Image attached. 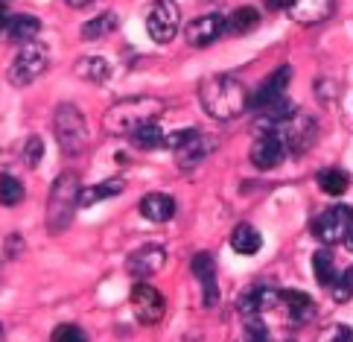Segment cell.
Wrapping results in <instances>:
<instances>
[{
    "instance_id": "cell-1",
    "label": "cell",
    "mask_w": 353,
    "mask_h": 342,
    "mask_svg": "<svg viewBox=\"0 0 353 342\" xmlns=\"http://www.w3.org/2000/svg\"><path fill=\"white\" fill-rule=\"evenodd\" d=\"M199 99L213 120H234L251 103L245 85L239 79H234V76H225V73L205 76L199 85Z\"/></svg>"
},
{
    "instance_id": "cell-2",
    "label": "cell",
    "mask_w": 353,
    "mask_h": 342,
    "mask_svg": "<svg viewBox=\"0 0 353 342\" xmlns=\"http://www.w3.org/2000/svg\"><path fill=\"white\" fill-rule=\"evenodd\" d=\"M163 111V103L155 97H125L114 103L105 114V132L108 135H132L146 123H155Z\"/></svg>"
},
{
    "instance_id": "cell-3",
    "label": "cell",
    "mask_w": 353,
    "mask_h": 342,
    "mask_svg": "<svg viewBox=\"0 0 353 342\" xmlns=\"http://www.w3.org/2000/svg\"><path fill=\"white\" fill-rule=\"evenodd\" d=\"M79 205V179L73 173H61L47 199V225L50 231H65L73 220V208Z\"/></svg>"
},
{
    "instance_id": "cell-4",
    "label": "cell",
    "mask_w": 353,
    "mask_h": 342,
    "mask_svg": "<svg viewBox=\"0 0 353 342\" xmlns=\"http://www.w3.org/2000/svg\"><path fill=\"white\" fill-rule=\"evenodd\" d=\"M53 129H56V141L61 146L65 155H79L88 144V126L82 111L73 106V103H61L56 108V117H53Z\"/></svg>"
},
{
    "instance_id": "cell-5",
    "label": "cell",
    "mask_w": 353,
    "mask_h": 342,
    "mask_svg": "<svg viewBox=\"0 0 353 342\" xmlns=\"http://www.w3.org/2000/svg\"><path fill=\"white\" fill-rule=\"evenodd\" d=\"M50 68V50L47 44L41 41H30V44H23L15 59H12V65H9V85H15V88H27L30 82H35L39 76Z\"/></svg>"
},
{
    "instance_id": "cell-6",
    "label": "cell",
    "mask_w": 353,
    "mask_h": 342,
    "mask_svg": "<svg viewBox=\"0 0 353 342\" xmlns=\"http://www.w3.org/2000/svg\"><path fill=\"white\" fill-rule=\"evenodd\" d=\"M312 231L321 243H347V237L353 234V208L350 205H333L327 208L319 220L312 222Z\"/></svg>"
},
{
    "instance_id": "cell-7",
    "label": "cell",
    "mask_w": 353,
    "mask_h": 342,
    "mask_svg": "<svg viewBox=\"0 0 353 342\" xmlns=\"http://www.w3.org/2000/svg\"><path fill=\"white\" fill-rule=\"evenodd\" d=\"M181 27V12L175 0H155L152 9H149V18H146V30L152 35V41L158 44H170L175 32Z\"/></svg>"
},
{
    "instance_id": "cell-8",
    "label": "cell",
    "mask_w": 353,
    "mask_h": 342,
    "mask_svg": "<svg viewBox=\"0 0 353 342\" xmlns=\"http://www.w3.org/2000/svg\"><path fill=\"white\" fill-rule=\"evenodd\" d=\"M167 146L175 152V161H179L181 170H190L196 164H201V158L208 155V144L205 135L199 129H179L167 137Z\"/></svg>"
},
{
    "instance_id": "cell-9",
    "label": "cell",
    "mask_w": 353,
    "mask_h": 342,
    "mask_svg": "<svg viewBox=\"0 0 353 342\" xmlns=\"http://www.w3.org/2000/svg\"><path fill=\"white\" fill-rule=\"evenodd\" d=\"M277 135L283 137L286 152H292V155H304V152L315 144L319 126H315V120H312V117H307V114L295 111L292 117H289V120L281 126V132H277Z\"/></svg>"
},
{
    "instance_id": "cell-10",
    "label": "cell",
    "mask_w": 353,
    "mask_h": 342,
    "mask_svg": "<svg viewBox=\"0 0 353 342\" xmlns=\"http://www.w3.org/2000/svg\"><path fill=\"white\" fill-rule=\"evenodd\" d=\"M132 307H134V316L137 322L143 325H155L163 319V310H167V301H163V296L158 293V289L152 284L146 281H137L134 289H132Z\"/></svg>"
},
{
    "instance_id": "cell-11",
    "label": "cell",
    "mask_w": 353,
    "mask_h": 342,
    "mask_svg": "<svg viewBox=\"0 0 353 342\" xmlns=\"http://www.w3.org/2000/svg\"><path fill=\"white\" fill-rule=\"evenodd\" d=\"M289 79H292V68H289V65H283V68H277L274 73H269L266 79H263V85L254 91V97H251V108L260 114V111H266V108H272L277 103H283V99H286L283 91H286Z\"/></svg>"
},
{
    "instance_id": "cell-12",
    "label": "cell",
    "mask_w": 353,
    "mask_h": 342,
    "mask_svg": "<svg viewBox=\"0 0 353 342\" xmlns=\"http://www.w3.org/2000/svg\"><path fill=\"white\" fill-rule=\"evenodd\" d=\"M251 164L257 170H274L277 164L286 158V146H283V137L277 132H263L260 137H254L251 144Z\"/></svg>"
},
{
    "instance_id": "cell-13",
    "label": "cell",
    "mask_w": 353,
    "mask_h": 342,
    "mask_svg": "<svg viewBox=\"0 0 353 342\" xmlns=\"http://www.w3.org/2000/svg\"><path fill=\"white\" fill-rule=\"evenodd\" d=\"M190 269H193V275L199 278V284H201L205 307H216L219 287H216V263H213V255H208V251H199V255L190 260Z\"/></svg>"
},
{
    "instance_id": "cell-14",
    "label": "cell",
    "mask_w": 353,
    "mask_h": 342,
    "mask_svg": "<svg viewBox=\"0 0 353 342\" xmlns=\"http://www.w3.org/2000/svg\"><path fill=\"white\" fill-rule=\"evenodd\" d=\"M281 301V293H277L274 287H269V284H254V287H248L243 296H239V301H236V307H239V313L245 316H260L263 310H272L274 304Z\"/></svg>"
},
{
    "instance_id": "cell-15",
    "label": "cell",
    "mask_w": 353,
    "mask_h": 342,
    "mask_svg": "<svg viewBox=\"0 0 353 342\" xmlns=\"http://www.w3.org/2000/svg\"><path fill=\"white\" fill-rule=\"evenodd\" d=\"M225 32V18L222 15H199V18H193L190 23H187V44H193V47H208V44H213L216 38Z\"/></svg>"
},
{
    "instance_id": "cell-16",
    "label": "cell",
    "mask_w": 353,
    "mask_h": 342,
    "mask_svg": "<svg viewBox=\"0 0 353 342\" xmlns=\"http://www.w3.org/2000/svg\"><path fill=\"white\" fill-rule=\"evenodd\" d=\"M167 263V251H163V246H143V249H137L129 255V263H125V269H129V275L134 278H149V275H155L161 266Z\"/></svg>"
},
{
    "instance_id": "cell-17",
    "label": "cell",
    "mask_w": 353,
    "mask_h": 342,
    "mask_svg": "<svg viewBox=\"0 0 353 342\" xmlns=\"http://www.w3.org/2000/svg\"><path fill=\"white\" fill-rule=\"evenodd\" d=\"M289 12H292V18L298 23L315 27V23H321L333 15V0H292Z\"/></svg>"
},
{
    "instance_id": "cell-18",
    "label": "cell",
    "mask_w": 353,
    "mask_h": 342,
    "mask_svg": "<svg viewBox=\"0 0 353 342\" xmlns=\"http://www.w3.org/2000/svg\"><path fill=\"white\" fill-rule=\"evenodd\" d=\"M281 301H283V307L289 313V319H292L295 325H307L315 316V301L307 293H301V289H283Z\"/></svg>"
},
{
    "instance_id": "cell-19",
    "label": "cell",
    "mask_w": 353,
    "mask_h": 342,
    "mask_svg": "<svg viewBox=\"0 0 353 342\" xmlns=\"http://www.w3.org/2000/svg\"><path fill=\"white\" fill-rule=\"evenodd\" d=\"M137 208H141V217H146L149 222H167L175 217V199L167 193H146Z\"/></svg>"
},
{
    "instance_id": "cell-20",
    "label": "cell",
    "mask_w": 353,
    "mask_h": 342,
    "mask_svg": "<svg viewBox=\"0 0 353 342\" xmlns=\"http://www.w3.org/2000/svg\"><path fill=\"white\" fill-rule=\"evenodd\" d=\"M39 30H41V21L35 18V15H15V18H9L6 21V27H3V32H6V38L12 44H30V41H35V35H39Z\"/></svg>"
},
{
    "instance_id": "cell-21",
    "label": "cell",
    "mask_w": 353,
    "mask_h": 342,
    "mask_svg": "<svg viewBox=\"0 0 353 342\" xmlns=\"http://www.w3.org/2000/svg\"><path fill=\"white\" fill-rule=\"evenodd\" d=\"M260 246H263V237H260V231L254 225L243 222L231 231V249L236 251V255H257Z\"/></svg>"
},
{
    "instance_id": "cell-22",
    "label": "cell",
    "mask_w": 353,
    "mask_h": 342,
    "mask_svg": "<svg viewBox=\"0 0 353 342\" xmlns=\"http://www.w3.org/2000/svg\"><path fill=\"white\" fill-rule=\"evenodd\" d=\"M260 27V12L254 6H239L231 12V18H225V32L231 35H245Z\"/></svg>"
},
{
    "instance_id": "cell-23",
    "label": "cell",
    "mask_w": 353,
    "mask_h": 342,
    "mask_svg": "<svg viewBox=\"0 0 353 342\" xmlns=\"http://www.w3.org/2000/svg\"><path fill=\"white\" fill-rule=\"evenodd\" d=\"M123 187H125L123 179H108L103 184L85 187V190H79V208H88V205H94V202H103V199L117 196V193H123Z\"/></svg>"
},
{
    "instance_id": "cell-24",
    "label": "cell",
    "mask_w": 353,
    "mask_h": 342,
    "mask_svg": "<svg viewBox=\"0 0 353 342\" xmlns=\"http://www.w3.org/2000/svg\"><path fill=\"white\" fill-rule=\"evenodd\" d=\"M73 70H77L79 79H88V82H105V79H108V73H111V65H108L103 56H82Z\"/></svg>"
},
{
    "instance_id": "cell-25",
    "label": "cell",
    "mask_w": 353,
    "mask_h": 342,
    "mask_svg": "<svg viewBox=\"0 0 353 342\" xmlns=\"http://www.w3.org/2000/svg\"><path fill=\"white\" fill-rule=\"evenodd\" d=\"M132 144L137 146V149H161V146H167V135L161 132V126L158 123H146V126H141V129H134L132 135Z\"/></svg>"
},
{
    "instance_id": "cell-26",
    "label": "cell",
    "mask_w": 353,
    "mask_h": 342,
    "mask_svg": "<svg viewBox=\"0 0 353 342\" xmlns=\"http://www.w3.org/2000/svg\"><path fill=\"white\" fill-rule=\"evenodd\" d=\"M312 269H315V281H319L321 287H327V289H333V284H336V263H333V255L327 249H321V251H315L312 255Z\"/></svg>"
},
{
    "instance_id": "cell-27",
    "label": "cell",
    "mask_w": 353,
    "mask_h": 342,
    "mask_svg": "<svg viewBox=\"0 0 353 342\" xmlns=\"http://www.w3.org/2000/svg\"><path fill=\"white\" fill-rule=\"evenodd\" d=\"M319 187L324 190V193H330V196H342L345 190L350 187V175L345 170H336V167L321 170L319 173Z\"/></svg>"
},
{
    "instance_id": "cell-28",
    "label": "cell",
    "mask_w": 353,
    "mask_h": 342,
    "mask_svg": "<svg viewBox=\"0 0 353 342\" xmlns=\"http://www.w3.org/2000/svg\"><path fill=\"white\" fill-rule=\"evenodd\" d=\"M114 30H117V15H114V12H103L99 18H94V21L85 23L82 35H85V38H103V35L114 32Z\"/></svg>"
},
{
    "instance_id": "cell-29",
    "label": "cell",
    "mask_w": 353,
    "mask_h": 342,
    "mask_svg": "<svg viewBox=\"0 0 353 342\" xmlns=\"http://www.w3.org/2000/svg\"><path fill=\"white\" fill-rule=\"evenodd\" d=\"M23 199V184L15 179V175H0V205H18Z\"/></svg>"
},
{
    "instance_id": "cell-30",
    "label": "cell",
    "mask_w": 353,
    "mask_h": 342,
    "mask_svg": "<svg viewBox=\"0 0 353 342\" xmlns=\"http://www.w3.org/2000/svg\"><path fill=\"white\" fill-rule=\"evenodd\" d=\"M239 342H272L269 336V327L263 325L260 316H248L245 325H243V339Z\"/></svg>"
},
{
    "instance_id": "cell-31",
    "label": "cell",
    "mask_w": 353,
    "mask_h": 342,
    "mask_svg": "<svg viewBox=\"0 0 353 342\" xmlns=\"http://www.w3.org/2000/svg\"><path fill=\"white\" fill-rule=\"evenodd\" d=\"M333 298H336V301L353 298V266H347V269L336 278V284H333Z\"/></svg>"
},
{
    "instance_id": "cell-32",
    "label": "cell",
    "mask_w": 353,
    "mask_h": 342,
    "mask_svg": "<svg viewBox=\"0 0 353 342\" xmlns=\"http://www.w3.org/2000/svg\"><path fill=\"white\" fill-rule=\"evenodd\" d=\"M53 342H88L79 325H59L53 331Z\"/></svg>"
},
{
    "instance_id": "cell-33",
    "label": "cell",
    "mask_w": 353,
    "mask_h": 342,
    "mask_svg": "<svg viewBox=\"0 0 353 342\" xmlns=\"http://www.w3.org/2000/svg\"><path fill=\"white\" fill-rule=\"evenodd\" d=\"M41 152H44V144L41 137H27V144H23V164H30V167H39L41 161Z\"/></svg>"
},
{
    "instance_id": "cell-34",
    "label": "cell",
    "mask_w": 353,
    "mask_h": 342,
    "mask_svg": "<svg viewBox=\"0 0 353 342\" xmlns=\"http://www.w3.org/2000/svg\"><path fill=\"white\" fill-rule=\"evenodd\" d=\"M319 342H353V331H350L347 325H330L319 336Z\"/></svg>"
},
{
    "instance_id": "cell-35",
    "label": "cell",
    "mask_w": 353,
    "mask_h": 342,
    "mask_svg": "<svg viewBox=\"0 0 353 342\" xmlns=\"http://www.w3.org/2000/svg\"><path fill=\"white\" fill-rule=\"evenodd\" d=\"M292 0H266V6L269 9H283V6H289Z\"/></svg>"
},
{
    "instance_id": "cell-36",
    "label": "cell",
    "mask_w": 353,
    "mask_h": 342,
    "mask_svg": "<svg viewBox=\"0 0 353 342\" xmlns=\"http://www.w3.org/2000/svg\"><path fill=\"white\" fill-rule=\"evenodd\" d=\"M6 21H9V12H6V6H3V3H0V30L6 27Z\"/></svg>"
},
{
    "instance_id": "cell-37",
    "label": "cell",
    "mask_w": 353,
    "mask_h": 342,
    "mask_svg": "<svg viewBox=\"0 0 353 342\" xmlns=\"http://www.w3.org/2000/svg\"><path fill=\"white\" fill-rule=\"evenodd\" d=\"M88 3H94V0H68V6H73V9H82Z\"/></svg>"
}]
</instances>
